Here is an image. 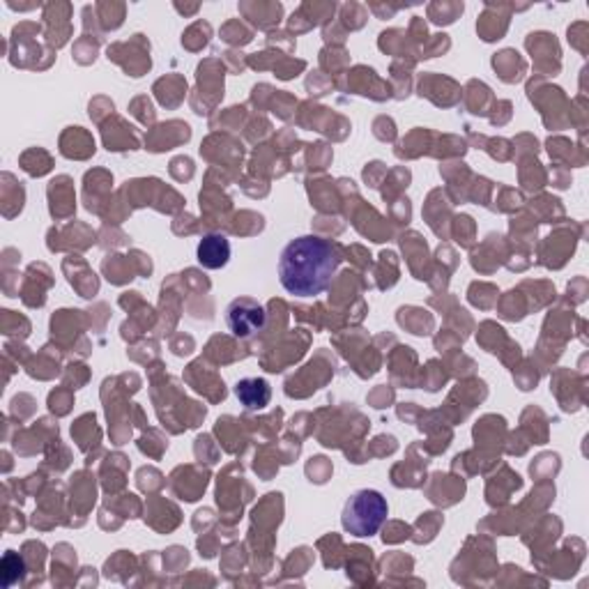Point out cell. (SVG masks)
Returning <instances> with one entry per match:
<instances>
[{
  "instance_id": "cell-3",
  "label": "cell",
  "mask_w": 589,
  "mask_h": 589,
  "mask_svg": "<svg viewBox=\"0 0 589 589\" xmlns=\"http://www.w3.org/2000/svg\"><path fill=\"white\" fill-rule=\"evenodd\" d=\"M228 309H232V311L242 313V318L240 316H228V325H231V329L235 332L238 336H251L255 334L258 329H261L263 325V309L255 302L251 300H235L232 302Z\"/></svg>"
},
{
  "instance_id": "cell-1",
  "label": "cell",
  "mask_w": 589,
  "mask_h": 589,
  "mask_svg": "<svg viewBox=\"0 0 589 589\" xmlns=\"http://www.w3.org/2000/svg\"><path fill=\"white\" fill-rule=\"evenodd\" d=\"M341 254L334 244L316 235L290 240L279 258V281L294 297H316L332 286Z\"/></svg>"
},
{
  "instance_id": "cell-4",
  "label": "cell",
  "mask_w": 589,
  "mask_h": 589,
  "mask_svg": "<svg viewBox=\"0 0 589 589\" xmlns=\"http://www.w3.org/2000/svg\"><path fill=\"white\" fill-rule=\"evenodd\" d=\"M231 261V242L219 232L205 235L199 244V263L208 270H219Z\"/></svg>"
},
{
  "instance_id": "cell-5",
  "label": "cell",
  "mask_w": 589,
  "mask_h": 589,
  "mask_svg": "<svg viewBox=\"0 0 589 589\" xmlns=\"http://www.w3.org/2000/svg\"><path fill=\"white\" fill-rule=\"evenodd\" d=\"M235 397L247 410H261L270 403V385L263 378L240 380L235 387Z\"/></svg>"
},
{
  "instance_id": "cell-2",
  "label": "cell",
  "mask_w": 589,
  "mask_h": 589,
  "mask_svg": "<svg viewBox=\"0 0 589 589\" xmlns=\"http://www.w3.org/2000/svg\"><path fill=\"white\" fill-rule=\"evenodd\" d=\"M387 514H389V507H387L382 493L364 488L348 498L341 522H343V530L350 532L352 537H373L378 534L380 527L385 525Z\"/></svg>"
}]
</instances>
